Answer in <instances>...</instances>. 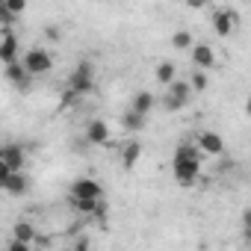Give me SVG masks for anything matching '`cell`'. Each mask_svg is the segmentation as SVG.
Masks as SVG:
<instances>
[{"label": "cell", "mask_w": 251, "mask_h": 251, "mask_svg": "<svg viewBox=\"0 0 251 251\" xmlns=\"http://www.w3.org/2000/svg\"><path fill=\"white\" fill-rule=\"evenodd\" d=\"M21 59V65L27 68V74L30 77H42V74H48L50 68H53V56H50V50L48 48H30L24 56H18Z\"/></svg>", "instance_id": "obj_1"}, {"label": "cell", "mask_w": 251, "mask_h": 251, "mask_svg": "<svg viewBox=\"0 0 251 251\" xmlns=\"http://www.w3.org/2000/svg\"><path fill=\"white\" fill-rule=\"evenodd\" d=\"M68 92H74L77 98H86L92 89H95V68H92V62H80L74 71H71V77H68V86H65Z\"/></svg>", "instance_id": "obj_2"}, {"label": "cell", "mask_w": 251, "mask_h": 251, "mask_svg": "<svg viewBox=\"0 0 251 251\" xmlns=\"http://www.w3.org/2000/svg\"><path fill=\"white\" fill-rule=\"evenodd\" d=\"M172 175L177 180V186H195L201 180V160H180V157H172Z\"/></svg>", "instance_id": "obj_3"}, {"label": "cell", "mask_w": 251, "mask_h": 251, "mask_svg": "<svg viewBox=\"0 0 251 251\" xmlns=\"http://www.w3.org/2000/svg\"><path fill=\"white\" fill-rule=\"evenodd\" d=\"M166 89H169V95L163 98V109L166 112H180L189 103V98H192V89H189L186 80H172Z\"/></svg>", "instance_id": "obj_4"}, {"label": "cell", "mask_w": 251, "mask_h": 251, "mask_svg": "<svg viewBox=\"0 0 251 251\" xmlns=\"http://www.w3.org/2000/svg\"><path fill=\"white\" fill-rule=\"evenodd\" d=\"M216 50H213V45H207V42H192V48H189V62L195 65V68H201V71H210L213 65H216Z\"/></svg>", "instance_id": "obj_5"}, {"label": "cell", "mask_w": 251, "mask_h": 251, "mask_svg": "<svg viewBox=\"0 0 251 251\" xmlns=\"http://www.w3.org/2000/svg\"><path fill=\"white\" fill-rule=\"evenodd\" d=\"M195 145L204 157H222L225 154V139L216 133V130H201L195 136Z\"/></svg>", "instance_id": "obj_6"}, {"label": "cell", "mask_w": 251, "mask_h": 251, "mask_svg": "<svg viewBox=\"0 0 251 251\" xmlns=\"http://www.w3.org/2000/svg\"><path fill=\"white\" fill-rule=\"evenodd\" d=\"M236 21H239V15L233 9H216L213 12V30H216V36L219 39H230L233 30H236Z\"/></svg>", "instance_id": "obj_7"}, {"label": "cell", "mask_w": 251, "mask_h": 251, "mask_svg": "<svg viewBox=\"0 0 251 251\" xmlns=\"http://www.w3.org/2000/svg\"><path fill=\"white\" fill-rule=\"evenodd\" d=\"M0 189H3L6 195H12V198H21V195L30 189V177L24 175V169H18V172H9V175H6V180L0 183Z\"/></svg>", "instance_id": "obj_8"}, {"label": "cell", "mask_w": 251, "mask_h": 251, "mask_svg": "<svg viewBox=\"0 0 251 251\" xmlns=\"http://www.w3.org/2000/svg\"><path fill=\"white\" fill-rule=\"evenodd\" d=\"M71 198H98V201H103V189L92 177H77L71 183Z\"/></svg>", "instance_id": "obj_9"}, {"label": "cell", "mask_w": 251, "mask_h": 251, "mask_svg": "<svg viewBox=\"0 0 251 251\" xmlns=\"http://www.w3.org/2000/svg\"><path fill=\"white\" fill-rule=\"evenodd\" d=\"M109 124L103 121V118H92L89 124H86V142L89 145H109Z\"/></svg>", "instance_id": "obj_10"}, {"label": "cell", "mask_w": 251, "mask_h": 251, "mask_svg": "<svg viewBox=\"0 0 251 251\" xmlns=\"http://www.w3.org/2000/svg\"><path fill=\"white\" fill-rule=\"evenodd\" d=\"M3 77H6V80L15 86V89H21V92H24V89H30V80H33V77L27 74V68L21 65V59H12V62H6V68H3Z\"/></svg>", "instance_id": "obj_11"}, {"label": "cell", "mask_w": 251, "mask_h": 251, "mask_svg": "<svg viewBox=\"0 0 251 251\" xmlns=\"http://www.w3.org/2000/svg\"><path fill=\"white\" fill-rule=\"evenodd\" d=\"M0 160L9 166V172H18L27 163V151L21 145H3V148H0Z\"/></svg>", "instance_id": "obj_12"}, {"label": "cell", "mask_w": 251, "mask_h": 251, "mask_svg": "<svg viewBox=\"0 0 251 251\" xmlns=\"http://www.w3.org/2000/svg\"><path fill=\"white\" fill-rule=\"evenodd\" d=\"M154 106H157V98H154L151 92H136V95H133V100H130V109H133V112H139V115H151V112H154Z\"/></svg>", "instance_id": "obj_13"}, {"label": "cell", "mask_w": 251, "mask_h": 251, "mask_svg": "<svg viewBox=\"0 0 251 251\" xmlns=\"http://www.w3.org/2000/svg\"><path fill=\"white\" fill-rule=\"evenodd\" d=\"M12 59H18V39H15V33H3V39H0V62H12Z\"/></svg>", "instance_id": "obj_14"}, {"label": "cell", "mask_w": 251, "mask_h": 251, "mask_svg": "<svg viewBox=\"0 0 251 251\" xmlns=\"http://www.w3.org/2000/svg\"><path fill=\"white\" fill-rule=\"evenodd\" d=\"M154 77H157L160 86H169L172 80H177V65H175L172 59H160L157 68H154Z\"/></svg>", "instance_id": "obj_15"}, {"label": "cell", "mask_w": 251, "mask_h": 251, "mask_svg": "<svg viewBox=\"0 0 251 251\" xmlns=\"http://www.w3.org/2000/svg\"><path fill=\"white\" fill-rule=\"evenodd\" d=\"M139 157H142V145H139L136 139L127 142V145L121 148V169H127V172H130V169L139 163Z\"/></svg>", "instance_id": "obj_16"}, {"label": "cell", "mask_w": 251, "mask_h": 251, "mask_svg": "<svg viewBox=\"0 0 251 251\" xmlns=\"http://www.w3.org/2000/svg\"><path fill=\"white\" fill-rule=\"evenodd\" d=\"M121 124H124V130H127V133H139L145 124H148V115H139V112L127 109V112L121 115Z\"/></svg>", "instance_id": "obj_17"}, {"label": "cell", "mask_w": 251, "mask_h": 251, "mask_svg": "<svg viewBox=\"0 0 251 251\" xmlns=\"http://www.w3.org/2000/svg\"><path fill=\"white\" fill-rule=\"evenodd\" d=\"M71 207L80 213V216H86V219H92L95 213H98V207H100V201L98 198H71Z\"/></svg>", "instance_id": "obj_18"}, {"label": "cell", "mask_w": 251, "mask_h": 251, "mask_svg": "<svg viewBox=\"0 0 251 251\" xmlns=\"http://www.w3.org/2000/svg\"><path fill=\"white\" fill-rule=\"evenodd\" d=\"M12 236H15V239H21V242H27V245H33V242H36V227H33L30 222H15Z\"/></svg>", "instance_id": "obj_19"}, {"label": "cell", "mask_w": 251, "mask_h": 251, "mask_svg": "<svg viewBox=\"0 0 251 251\" xmlns=\"http://www.w3.org/2000/svg\"><path fill=\"white\" fill-rule=\"evenodd\" d=\"M186 83H189V89H192V92H207V89H210V74H207V71H201V68H195V71L189 74V80H186Z\"/></svg>", "instance_id": "obj_20"}, {"label": "cell", "mask_w": 251, "mask_h": 251, "mask_svg": "<svg viewBox=\"0 0 251 251\" xmlns=\"http://www.w3.org/2000/svg\"><path fill=\"white\" fill-rule=\"evenodd\" d=\"M192 42H195V36H192L189 30H177V33L172 36V48H175V50H189Z\"/></svg>", "instance_id": "obj_21"}, {"label": "cell", "mask_w": 251, "mask_h": 251, "mask_svg": "<svg viewBox=\"0 0 251 251\" xmlns=\"http://www.w3.org/2000/svg\"><path fill=\"white\" fill-rule=\"evenodd\" d=\"M45 39H48L50 45L62 42V27H59V24H48V27H45Z\"/></svg>", "instance_id": "obj_22"}, {"label": "cell", "mask_w": 251, "mask_h": 251, "mask_svg": "<svg viewBox=\"0 0 251 251\" xmlns=\"http://www.w3.org/2000/svg\"><path fill=\"white\" fill-rule=\"evenodd\" d=\"M18 18L9 12V6H6V0H0V24H3V27H9V24H15Z\"/></svg>", "instance_id": "obj_23"}, {"label": "cell", "mask_w": 251, "mask_h": 251, "mask_svg": "<svg viewBox=\"0 0 251 251\" xmlns=\"http://www.w3.org/2000/svg\"><path fill=\"white\" fill-rule=\"evenodd\" d=\"M6 6H9V12H12L15 18H21V15L27 12V0H6Z\"/></svg>", "instance_id": "obj_24"}, {"label": "cell", "mask_w": 251, "mask_h": 251, "mask_svg": "<svg viewBox=\"0 0 251 251\" xmlns=\"http://www.w3.org/2000/svg\"><path fill=\"white\" fill-rule=\"evenodd\" d=\"M71 248H74V251H89V248H92V239L83 233V236H77V239L71 242Z\"/></svg>", "instance_id": "obj_25"}, {"label": "cell", "mask_w": 251, "mask_h": 251, "mask_svg": "<svg viewBox=\"0 0 251 251\" xmlns=\"http://www.w3.org/2000/svg\"><path fill=\"white\" fill-rule=\"evenodd\" d=\"M6 248H9V251H27V248H33V245H27V242H21V239H15V236H12V242H9Z\"/></svg>", "instance_id": "obj_26"}, {"label": "cell", "mask_w": 251, "mask_h": 251, "mask_svg": "<svg viewBox=\"0 0 251 251\" xmlns=\"http://www.w3.org/2000/svg\"><path fill=\"white\" fill-rule=\"evenodd\" d=\"M6 175H9V166H6L3 160H0V183H3V180H6Z\"/></svg>", "instance_id": "obj_27"}, {"label": "cell", "mask_w": 251, "mask_h": 251, "mask_svg": "<svg viewBox=\"0 0 251 251\" xmlns=\"http://www.w3.org/2000/svg\"><path fill=\"white\" fill-rule=\"evenodd\" d=\"M204 3H207V0H189V6H192V9H201Z\"/></svg>", "instance_id": "obj_28"}]
</instances>
